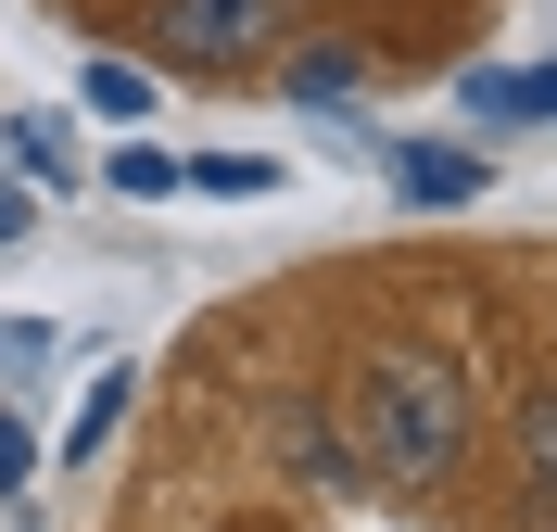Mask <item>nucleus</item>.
Segmentation results:
<instances>
[{
  "label": "nucleus",
  "instance_id": "obj_1",
  "mask_svg": "<svg viewBox=\"0 0 557 532\" xmlns=\"http://www.w3.org/2000/svg\"><path fill=\"white\" fill-rule=\"evenodd\" d=\"M343 444H355V469L431 495V482L469 469V381L444 355H418V343H368L355 355V393H343Z\"/></svg>",
  "mask_w": 557,
  "mask_h": 532
},
{
  "label": "nucleus",
  "instance_id": "obj_2",
  "mask_svg": "<svg viewBox=\"0 0 557 532\" xmlns=\"http://www.w3.org/2000/svg\"><path fill=\"white\" fill-rule=\"evenodd\" d=\"M139 38H152L177 76H242V64H267L278 38H292V0H152Z\"/></svg>",
  "mask_w": 557,
  "mask_h": 532
},
{
  "label": "nucleus",
  "instance_id": "obj_3",
  "mask_svg": "<svg viewBox=\"0 0 557 532\" xmlns=\"http://www.w3.org/2000/svg\"><path fill=\"white\" fill-rule=\"evenodd\" d=\"M127 368H102V381H89V393H76V431H64V444H51V457H114V419H127Z\"/></svg>",
  "mask_w": 557,
  "mask_h": 532
},
{
  "label": "nucleus",
  "instance_id": "obj_4",
  "mask_svg": "<svg viewBox=\"0 0 557 532\" xmlns=\"http://www.w3.org/2000/svg\"><path fill=\"white\" fill-rule=\"evenodd\" d=\"M507 444H520V495H532V507H557V393H532Z\"/></svg>",
  "mask_w": 557,
  "mask_h": 532
},
{
  "label": "nucleus",
  "instance_id": "obj_5",
  "mask_svg": "<svg viewBox=\"0 0 557 532\" xmlns=\"http://www.w3.org/2000/svg\"><path fill=\"white\" fill-rule=\"evenodd\" d=\"M393 190H406V203H469L482 165H469V152H393Z\"/></svg>",
  "mask_w": 557,
  "mask_h": 532
},
{
  "label": "nucleus",
  "instance_id": "obj_6",
  "mask_svg": "<svg viewBox=\"0 0 557 532\" xmlns=\"http://www.w3.org/2000/svg\"><path fill=\"white\" fill-rule=\"evenodd\" d=\"M278 89H292V102H355V51H330V38H317V51H292V64H278Z\"/></svg>",
  "mask_w": 557,
  "mask_h": 532
},
{
  "label": "nucleus",
  "instance_id": "obj_7",
  "mask_svg": "<svg viewBox=\"0 0 557 532\" xmlns=\"http://www.w3.org/2000/svg\"><path fill=\"white\" fill-rule=\"evenodd\" d=\"M278 457H292V469H305V482H343V431H330V419H278Z\"/></svg>",
  "mask_w": 557,
  "mask_h": 532
},
{
  "label": "nucleus",
  "instance_id": "obj_8",
  "mask_svg": "<svg viewBox=\"0 0 557 532\" xmlns=\"http://www.w3.org/2000/svg\"><path fill=\"white\" fill-rule=\"evenodd\" d=\"M469 114H557V64L545 76H469Z\"/></svg>",
  "mask_w": 557,
  "mask_h": 532
},
{
  "label": "nucleus",
  "instance_id": "obj_9",
  "mask_svg": "<svg viewBox=\"0 0 557 532\" xmlns=\"http://www.w3.org/2000/svg\"><path fill=\"white\" fill-rule=\"evenodd\" d=\"M89 114H152V64H89Z\"/></svg>",
  "mask_w": 557,
  "mask_h": 532
},
{
  "label": "nucleus",
  "instance_id": "obj_10",
  "mask_svg": "<svg viewBox=\"0 0 557 532\" xmlns=\"http://www.w3.org/2000/svg\"><path fill=\"white\" fill-rule=\"evenodd\" d=\"M26 482H38V431H26V419H13V406H0V507L26 495Z\"/></svg>",
  "mask_w": 557,
  "mask_h": 532
},
{
  "label": "nucleus",
  "instance_id": "obj_11",
  "mask_svg": "<svg viewBox=\"0 0 557 532\" xmlns=\"http://www.w3.org/2000/svg\"><path fill=\"white\" fill-rule=\"evenodd\" d=\"M13 140H26V165H38V177H76V140H64V127H51V114H26Z\"/></svg>",
  "mask_w": 557,
  "mask_h": 532
},
{
  "label": "nucleus",
  "instance_id": "obj_12",
  "mask_svg": "<svg viewBox=\"0 0 557 532\" xmlns=\"http://www.w3.org/2000/svg\"><path fill=\"white\" fill-rule=\"evenodd\" d=\"M114 190H139V203H152V190H177V165H165V152H114Z\"/></svg>",
  "mask_w": 557,
  "mask_h": 532
},
{
  "label": "nucleus",
  "instance_id": "obj_13",
  "mask_svg": "<svg viewBox=\"0 0 557 532\" xmlns=\"http://www.w3.org/2000/svg\"><path fill=\"white\" fill-rule=\"evenodd\" d=\"M26 228H38V203L13 190V177H0V242H26Z\"/></svg>",
  "mask_w": 557,
  "mask_h": 532
},
{
  "label": "nucleus",
  "instance_id": "obj_14",
  "mask_svg": "<svg viewBox=\"0 0 557 532\" xmlns=\"http://www.w3.org/2000/svg\"><path fill=\"white\" fill-rule=\"evenodd\" d=\"M13 532H26V520H13Z\"/></svg>",
  "mask_w": 557,
  "mask_h": 532
}]
</instances>
